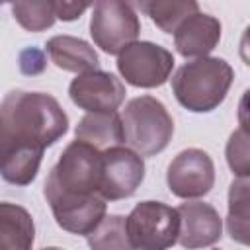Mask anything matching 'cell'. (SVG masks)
Returning <instances> with one entry per match:
<instances>
[{
    "instance_id": "1",
    "label": "cell",
    "mask_w": 250,
    "mask_h": 250,
    "mask_svg": "<svg viewBox=\"0 0 250 250\" xmlns=\"http://www.w3.org/2000/svg\"><path fill=\"white\" fill-rule=\"evenodd\" d=\"M68 129L59 102L41 92H10L0 104V176L14 186L35 180L43 150Z\"/></svg>"
},
{
    "instance_id": "2",
    "label": "cell",
    "mask_w": 250,
    "mask_h": 250,
    "mask_svg": "<svg viewBox=\"0 0 250 250\" xmlns=\"http://www.w3.org/2000/svg\"><path fill=\"white\" fill-rule=\"evenodd\" d=\"M100 182L102 150L82 141H72L51 168L43 193L51 207L80 203L100 195Z\"/></svg>"
},
{
    "instance_id": "3",
    "label": "cell",
    "mask_w": 250,
    "mask_h": 250,
    "mask_svg": "<svg viewBox=\"0 0 250 250\" xmlns=\"http://www.w3.org/2000/svg\"><path fill=\"white\" fill-rule=\"evenodd\" d=\"M234 72L223 59L203 57L180 66L172 78L176 100L189 111L205 113L223 104Z\"/></svg>"
},
{
    "instance_id": "4",
    "label": "cell",
    "mask_w": 250,
    "mask_h": 250,
    "mask_svg": "<svg viewBox=\"0 0 250 250\" xmlns=\"http://www.w3.org/2000/svg\"><path fill=\"white\" fill-rule=\"evenodd\" d=\"M119 119L123 143L141 156H154L162 152L174 135V121L168 109L152 96L131 100Z\"/></svg>"
},
{
    "instance_id": "5",
    "label": "cell",
    "mask_w": 250,
    "mask_h": 250,
    "mask_svg": "<svg viewBox=\"0 0 250 250\" xmlns=\"http://www.w3.org/2000/svg\"><path fill=\"white\" fill-rule=\"evenodd\" d=\"M125 230L133 250H168L178 242L180 215L160 201H141L125 217Z\"/></svg>"
},
{
    "instance_id": "6",
    "label": "cell",
    "mask_w": 250,
    "mask_h": 250,
    "mask_svg": "<svg viewBox=\"0 0 250 250\" xmlns=\"http://www.w3.org/2000/svg\"><path fill=\"white\" fill-rule=\"evenodd\" d=\"M141 21L131 4L119 0H100L94 4L90 35L107 55H119L125 47L137 41Z\"/></svg>"
},
{
    "instance_id": "7",
    "label": "cell",
    "mask_w": 250,
    "mask_h": 250,
    "mask_svg": "<svg viewBox=\"0 0 250 250\" xmlns=\"http://www.w3.org/2000/svg\"><path fill=\"white\" fill-rule=\"evenodd\" d=\"M174 68V57L168 49L150 43L135 41L117 55V70L137 88H156L162 86Z\"/></svg>"
},
{
    "instance_id": "8",
    "label": "cell",
    "mask_w": 250,
    "mask_h": 250,
    "mask_svg": "<svg viewBox=\"0 0 250 250\" xmlns=\"http://www.w3.org/2000/svg\"><path fill=\"white\" fill-rule=\"evenodd\" d=\"M145 178L143 156L127 146H111L102 150V182L100 195L105 201L131 197Z\"/></svg>"
},
{
    "instance_id": "9",
    "label": "cell",
    "mask_w": 250,
    "mask_h": 250,
    "mask_svg": "<svg viewBox=\"0 0 250 250\" xmlns=\"http://www.w3.org/2000/svg\"><path fill=\"white\" fill-rule=\"evenodd\" d=\"M166 182L176 197L195 199L207 195L215 184V166L211 156L199 148L182 150L170 162Z\"/></svg>"
},
{
    "instance_id": "10",
    "label": "cell",
    "mask_w": 250,
    "mask_h": 250,
    "mask_svg": "<svg viewBox=\"0 0 250 250\" xmlns=\"http://www.w3.org/2000/svg\"><path fill=\"white\" fill-rule=\"evenodd\" d=\"M70 100L86 109L88 113H109L115 111L125 100L123 82L104 70H92L78 74L68 86Z\"/></svg>"
},
{
    "instance_id": "11",
    "label": "cell",
    "mask_w": 250,
    "mask_h": 250,
    "mask_svg": "<svg viewBox=\"0 0 250 250\" xmlns=\"http://www.w3.org/2000/svg\"><path fill=\"white\" fill-rule=\"evenodd\" d=\"M176 211L180 215L178 242L184 248H205L221 238L223 221L213 205L203 201H186Z\"/></svg>"
},
{
    "instance_id": "12",
    "label": "cell",
    "mask_w": 250,
    "mask_h": 250,
    "mask_svg": "<svg viewBox=\"0 0 250 250\" xmlns=\"http://www.w3.org/2000/svg\"><path fill=\"white\" fill-rule=\"evenodd\" d=\"M221 39V23L209 14H193L184 20L174 31V45L182 57L203 59Z\"/></svg>"
},
{
    "instance_id": "13",
    "label": "cell",
    "mask_w": 250,
    "mask_h": 250,
    "mask_svg": "<svg viewBox=\"0 0 250 250\" xmlns=\"http://www.w3.org/2000/svg\"><path fill=\"white\" fill-rule=\"evenodd\" d=\"M47 53L51 61L68 72H92L98 70V55L84 39L72 35H57L47 41Z\"/></svg>"
},
{
    "instance_id": "14",
    "label": "cell",
    "mask_w": 250,
    "mask_h": 250,
    "mask_svg": "<svg viewBox=\"0 0 250 250\" xmlns=\"http://www.w3.org/2000/svg\"><path fill=\"white\" fill-rule=\"evenodd\" d=\"M35 225L27 209L0 201V250H31Z\"/></svg>"
},
{
    "instance_id": "15",
    "label": "cell",
    "mask_w": 250,
    "mask_h": 250,
    "mask_svg": "<svg viewBox=\"0 0 250 250\" xmlns=\"http://www.w3.org/2000/svg\"><path fill=\"white\" fill-rule=\"evenodd\" d=\"M76 141H82L98 150H105L123 143L121 119L115 111L86 113L76 125Z\"/></svg>"
},
{
    "instance_id": "16",
    "label": "cell",
    "mask_w": 250,
    "mask_h": 250,
    "mask_svg": "<svg viewBox=\"0 0 250 250\" xmlns=\"http://www.w3.org/2000/svg\"><path fill=\"white\" fill-rule=\"evenodd\" d=\"M141 10L162 31L174 33L184 20H188L189 16L199 12V6L193 0H172V2L152 0V2H141Z\"/></svg>"
},
{
    "instance_id": "17",
    "label": "cell",
    "mask_w": 250,
    "mask_h": 250,
    "mask_svg": "<svg viewBox=\"0 0 250 250\" xmlns=\"http://www.w3.org/2000/svg\"><path fill=\"white\" fill-rule=\"evenodd\" d=\"M227 229L232 240L248 244V180L238 178L229 189Z\"/></svg>"
},
{
    "instance_id": "18",
    "label": "cell",
    "mask_w": 250,
    "mask_h": 250,
    "mask_svg": "<svg viewBox=\"0 0 250 250\" xmlns=\"http://www.w3.org/2000/svg\"><path fill=\"white\" fill-rule=\"evenodd\" d=\"M86 238L90 250H133L125 230V217L121 215L104 217Z\"/></svg>"
},
{
    "instance_id": "19",
    "label": "cell",
    "mask_w": 250,
    "mask_h": 250,
    "mask_svg": "<svg viewBox=\"0 0 250 250\" xmlns=\"http://www.w3.org/2000/svg\"><path fill=\"white\" fill-rule=\"evenodd\" d=\"M12 14L23 29L33 33L51 27L57 20L55 2H16L12 4Z\"/></svg>"
},
{
    "instance_id": "20",
    "label": "cell",
    "mask_w": 250,
    "mask_h": 250,
    "mask_svg": "<svg viewBox=\"0 0 250 250\" xmlns=\"http://www.w3.org/2000/svg\"><path fill=\"white\" fill-rule=\"evenodd\" d=\"M227 162L238 178H248L250 174V150H248V129L240 127L234 131L227 143Z\"/></svg>"
},
{
    "instance_id": "21",
    "label": "cell",
    "mask_w": 250,
    "mask_h": 250,
    "mask_svg": "<svg viewBox=\"0 0 250 250\" xmlns=\"http://www.w3.org/2000/svg\"><path fill=\"white\" fill-rule=\"evenodd\" d=\"M90 4L86 2H55V16L62 21H72L76 18H80V14L88 8Z\"/></svg>"
},
{
    "instance_id": "22",
    "label": "cell",
    "mask_w": 250,
    "mask_h": 250,
    "mask_svg": "<svg viewBox=\"0 0 250 250\" xmlns=\"http://www.w3.org/2000/svg\"><path fill=\"white\" fill-rule=\"evenodd\" d=\"M20 61H21V70L27 72V74H35V72H37L35 66H33L35 62H37L39 66H45L43 53L37 51V49H27V51H23L21 57H20Z\"/></svg>"
},
{
    "instance_id": "23",
    "label": "cell",
    "mask_w": 250,
    "mask_h": 250,
    "mask_svg": "<svg viewBox=\"0 0 250 250\" xmlns=\"http://www.w3.org/2000/svg\"><path fill=\"white\" fill-rule=\"evenodd\" d=\"M43 250H62V248H55V246H51V248H43Z\"/></svg>"
}]
</instances>
